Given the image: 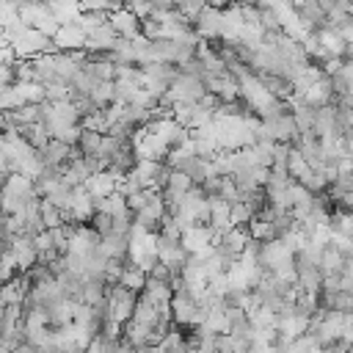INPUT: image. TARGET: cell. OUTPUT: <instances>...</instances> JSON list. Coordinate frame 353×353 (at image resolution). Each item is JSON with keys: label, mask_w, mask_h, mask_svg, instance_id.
<instances>
[{"label": "cell", "mask_w": 353, "mask_h": 353, "mask_svg": "<svg viewBox=\"0 0 353 353\" xmlns=\"http://www.w3.org/2000/svg\"><path fill=\"white\" fill-rule=\"evenodd\" d=\"M345 268H347L345 254H342L339 248H334V245H325V248H323V254H320V270H323V276L345 273Z\"/></svg>", "instance_id": "52a82bcc"}, {"label": "cell", "mask_w": 353, "mask_h": 353, "mask_svg": "<svg viewBox=\"0 0 353 353\" xmlns=\"http://www.w3.org/2000/svg\"><path fill=\"white\" fill-rule=\"evenodd\" d=\"M110 28L119 33V39H127V41H135L138 36H141V19L127 8V6H121L116 14H110Z\"/></svg>", "instance_id": "7a4b0ae2"}, {"label": "cell", "mask_w": 353, "mask_h": 353, "mask_svg": "<svg viewBox=\"0 0 353 353\" xmlns=\"http://www.w3.org/2000/svg\"><path fill=\"white\" fill-rule=\"evenodd\" d=\"M102 141H105L102 132H97V130H83V132H80V141H77V152H80L83 157H97V160H99V154H102Z\"/></svg>", "instance_id": "ba28073f"}, {"label": "cell", "mask_w": 353, "mask_h": 353, "mask_svg": "<svg viewBox=\"0 0 353 353\" xmlns=\"http://www.w3.org/2000/svg\"><path fill=\"white\" fill-rule=\"evenodd\" d=\"M248 234H251V240H256V243L279 240V237H276V226H273L270 221H265L262 215H256V218L248 223Z\"/></svg>", "instance_id": "30bf717a"}, {"label": "cell", "mask_w": 353, "mask_h": 353, "mask_svg": "<svg viewBox=\"0 0 353 353\" xmlns=\"http://www.w3.org/2000/svg\"><path fill=\"white\" fill-rule=\"evenodd\" d=\"M317 41H320V47H323L331 58H345L347 44H345V39L339 36V30H323V33H317Z\"/></svg>", "instance_id": "9c48e42d"}, {"label": "cell", "mask_w": 353, "mask_h": 353, "mask_svg": "<svg viewBox=\"0 0 353 353\" xmlns=\"http://www.w3.org/2000/svg\"><path fill=\"white\" fill-rule=\"evenodd\" d=\"M176 171L188 174V176L193 179V185L201 188V185L215 174V165H212V160H207V157H188V160H182V163L176 165Z\"/></svg>", "instance_id": "3957f363"}, {"label": "cell", "mask_w": 353, "mask_h": 353, "mask_svg": "<svg viewBox=\"0 0 353 353\" xmlns=\"http://www.w3.org/2000/svg\"><path fill=\"white\" fill-rule=\"evenodd\" d=\"M248 243H251V234H248V229L232 226V229H226V232L215 234V243H212V248L223 251V254H226V256H232V259H240V256L245 254Z\"/></svg>", "instance_id": "6da1fadb"}, {"label": "cell", "mask_w": 353, "mask_h": 353, "mask_svg": "<svg viewBox=\"0 0 353 353\" xmlns=\"http://www.w3.org/2000/svg\"><path fill=\"white\" fill-rule=\"evenodd\" d=\"M88 226L105 240V237H110V234L116 232V218H110V215H105V212H97V215L88 221Z\"/></svg>", "instance_id": "4fadbf2b"}, {"label": "cell", "mask_w": 353, "mask_h": 353, "mask_svg": "<svg viewBox=\"0 0 353 353\" xmlns=\"http://www.w3.org/2000/svg\"><path fill=\"white\" fill-rule=\"evenodd\" d=\"M85 190L99 201V199H108V196L119 193V179H116L110 171H102V174H94V176L85 182Z\"/></svg>", "instance_id": "5b68a950"}, {"label": "cell", "mask_w": 353, "mask_h": 353, "mask_svg": "<svg viewBox=\"0 0 353 353\" xmlns=\"http://www.w3.org/2000/svg\"><path fill=\"white\" fill-rule=\"evenodd\" d=\"M91 102H94L99 110H105V108L116 105V83H99V85H97V91L91 94Z\"/></svg>", "instance_id": "7c38bea8"}, {"label": "cell", "mask_w": 353, "mask_h": 353, "mask_svg": "<svg viewBox=\"0 0 353 353\" xmlns=\"http://www.w3.org/2000/svg\"><path fill=\"white\" fill-rule=\"evenodd\" d=\"M328 226H331L334 234H342V237H350V240H353V212H339V210H334Z\"/></svg>", "instance_id": "8fae6325"}, {"label": "cell", "mask_w": 353, "mask_h": 353, "mask_svg": "<svg viewBox=\"0 0 353 353\" xmlns=\"http://www.w3.org/2000/svg\"><path fill=\"white\" fill-rule=\"evenodd\" d=\"M146 281H149V273H146L143 268H138L135 262H127L124 270H121V279H119V284H121L124 290L135 292V295H141V292L146 290Z\"/></svg>", "instance_id": "8992f818"}, {"label": "cell", "mask_w": 353, "mask_h": 353, "mask_svg": "<svg viewBox=\"0 0 353 353\" xmlns=\"http://www.w3.org/2000/svg\"><path fill=\"white\" fill-rule=\"evenodd\" d=\"M212 243H215V232L210 226H193V229H188L182 234V245L190 254H201V251L212 248Z\"/></svg>", "instance_id": "277c9868"}]
</instances>
